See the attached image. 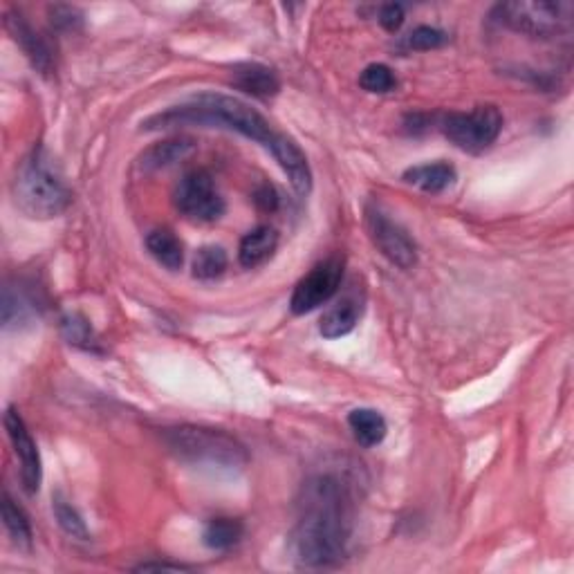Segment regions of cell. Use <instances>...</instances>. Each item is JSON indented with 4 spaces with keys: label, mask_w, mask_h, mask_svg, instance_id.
<instances>
[{
    "label": "cell",
    "mask_w": 574,
    "mask_h": 574,
    "mask_svg": "<svg viewBox=\"0 0 574 574\" xmlns=\"http://www.w3.org/2000/svg\"><path fill=\"white\" fill-rule=\"evenodd\" d=\"M292 548L301 566L330 568L348 557L355 532V498L339 474H317L301 487Z\"/></svg>",
    "instance_id": "cell-1"
},
{
    "label": "cell",
    "mask_w": 574,
    "mask_h": 574,
    "mask_svg": "<svg viewBox=\"0 0 574 574\" xmlns=\"http://www.w3.org/2000/svg\"><path fill=\"white\" fill-rule=\"evenodd\" d=\"M178 126L227 128V131L240 133L247 140L263 144L270 153L276 151V146L285 137V133L274 131V126L256 108L236 97L218 95V92H202V95L189 99L187 104L157 113L142 124L144 131H166V128Z\"/></svg>",
    "instance_id": "cell-2"
},
{
    "label": "cell",
    "mask_w": 574,
    "mask_h": 574,
    "mask_svg": "<svg viewBox=\"0 0 574 574\" xmlns=\"http://www.w3.org/2000/svg\"><path fill=\"white\" fill-rule=\"evenodd\" d=\"M12 198L18 211L27 218L50 220L61 216L72 205L68 184L54 169L50 155L43 148H34L16 166L12 180Z\"/></svg>",
    "instance_id": "cell-3"
},
{
    "label": "cell",
    "mask_w": 574,
    "mask_h": 574,
    "mask_svg": "<svg viewBox=\"0 0 574 574\" xmlns=\"http://www.w3.org/2000/svg\"><path fill=\"white\" fill-rule=\"evenodd\" d=\"M162 440L175 458L191 465L243 469L249 462L245 444L222 429L180 424V427L164 429Z\"/></svg>",
    "instance_id": "cell-4"
},
{
    "label": "cell",
    "mask_w": 574,
    "mask_h": 574,
    "mask_svg": "<svg viewBox=\"0 0 574 574\" xmlns=\"http://www.w3.org/2000/svg\"><path fill=\"white\" fill-rule=\"evenodd\" d=\"M494 18L507 30L532 36V39H557L559 34H568L574 21V5L559 0H512L501 3L494 9Z\"/></svg>",
    "instance_id": "cell-5"
},
{
    "label": "cell",
    "mask_w": 574,
    "mask_h": 574,
    "mask_svg": "<svg viewBox=\"0 0 574 574\" xmlns=\"http://www.w3.org/2000/svg\"><path fill=\"white\" fill-rule=\"evenodd\" d=\"M440 128L447 140L465 153H483L503 131V113L496 106H476L469 113H449Z\"/></svg>",
    "instance_id": "cell-6"
},
{
    "label": "cell",
    "mask_w": 574,
    "mask_h": 574,
    "mask_svg": "<svg viewBox=\"0 0 574 574\" xmlns=\"http://www.w3.org/2000/svg\"><path fill=\"white\" fill-rule=\"evenodd\" d=\"M366 229L373 245L388 263L400 270H411L418 263V245L409 236V231L388 218L377 205L366 207Z\"/></svg>",
    "instance_id": "cell-7"
},
{
    "label": "cell",
    "mask_w": 574,
    "mask_h": 574,
    "mask_svg": "<svg viewBox=\"0 0 574 574\" xmlns=\"http://www.w3.org/2000/svg\"><path fill=\"white\" fill-rule=\"evenodd\" d=\"M173 202L180 214L193 222H214L225 214V200L218 193L214 178L200 169L184 175L175 187Z\"/></svg>",
    "instance_id": "cell-8"
},
{
    "label": "cell",
    "mask_w": 574,
    "mask_h": 574,
    "mask_svg": "<svg viewBox=\"0 0 574 574\" xmlns=\"http://www.w3.org/2000/svg\"><path fill=\"white\" fill-rule=\"evenodd\" d=\"M341 279H344V261L339 256H330L323 263L314 265L312 272L296 283L290 310L294 314H308L326 305L337 294Z\"/></svg>",
    "instance_id": "cell-9"
},
{
    "label": "cell",
    "mask_w": 574,
    "mask_h": 574,
    "mask_svg": "<svg viewBox=\"0 0 574 574\" xmlns=\"http://www.w3.org/2000/svg\"><path fill=\"white\" fill-rule=\"evenodd\" d=\"M5 431L7 438L12 442L14 453L18 462H21V483L27 494H36L43 480V467H41V453L32 433L27 431L25 422L14 406L5 411Z\"/></svg>",
    "instance_id": "cell-10"
},
{
    "label": "cell",
    "mask_w": 574,
    "mask_h": 574,
    "mask_svg": "<svg viewBox=\"0 0 574 574\" xmlns=\"http://www.w3.org/2000/svg\"><path fill=\"white\" fill-rule=\"evenodd\" d=\"M5 27L7 32L12 34L14 43L23 50L25 57L30 59L34 70H39L41 74H50L54 68V57L48 41H45L18 12L5 14Z\"/></svg>",
    "instance_id": "cell-11"
},
{
    "label": "cell",
    "mask_w": 574,
    "mask_h": 574,
    "mask_svg": "<svg viewBox=\"0 0 574 574\" xmlns=\"http://www.w3.org/2000/svg\"><path fill=\"white\" fill-rule=\"evenodd\" d=\"M41 314V301L34 294L32 285L18 281L16 285L7 283L3 290V328H23L34 323Z\"/></svg>",
    "instance_id": "cell-12"
},
{
    "label": "cell",
    "mask_w": 574,
    "mask_h": 574,
    "mask_svg": "<svg viewBox=\"0 0 574 574\" xmlns=\"http://www.w3.org/2000/svg\"><path fill=\"white\" fill-rule=\"evenodd\" d=\"M361 314H364V294H359L355 287V290L341 296L330 310L323 312L319 321L321 335L326 339H339L350 335L359 323Z\"/></svg>",
    "instance_id": "cell-13"
},
{
    "label": "cell",
    "mask_w": 574,
    "mask_h": 574,
    "mask_svg": "<svg viewBox=\"0 0 574 574\" xmlns=\"http://www.w3.org/2000/svg\"><path fill=\"white\" fill-rule=\"evenodd\" d=\"M231 86L245 92V95L270 99L279 95L281 79L279 74L272 68L263 66V63H236V66L231 68Z\"/></svg>",
    "instance_id": "cell-14"
},
{
    "label": "cell",
    "mask_w": 574,
    "mask_h": 574,
    "mask_svg": "<svg viewBox=\"0 0 574 574\" xmlns=\"http://www.w3.org/2000/svg\"><path fill=\"white\" fill-rule=\"evenodd\" d=\"M458 173L449 162H429L406 169L402 180L424 193H440L456 182Z\"/></svg>",
    "instance_id": "cell-15"
},
{
    "label": "cell",
    "mask_w": 574,
    "mask_h": 574,
    "mask_svg": "<svg viewBox=\"0 0 574 574\" xmlns=\"http://www.w3.org/2000/svg\"><path fill=\"white\" fill-rule=\"evenodd\" d=\"M276 245H279V234L272 227H256L240 240L238 261L247 270H254L274 254Z\"/></svg>",
    "instance_id": "cell-16"
},
{
    "label": "cell",
    "mask_w": 574,
    "mask_h": 574,
    "mask_svg": "<svg viewBox=\"0 0 574 574\" xmlns=\"http://www.w3.org/2000/svg\"><path fill=\"white\" fill-rule=\"evenodd\" d=\"M61 335L68 341L70 346L83 350L90 355H106V348L97 337V332L92 330L90 321L79 312H68L61 317Z\"/></svg>",
    "instance_id": "cell-17"
},
{
    "label": "cell",
    "mask_w": 574,
    "mask_h": 574,
    "mask_svg": "<svg viewBox=\"0 0 574 574\" xmlns=\"http://www.w3.org/2000/svg\"><path fill=\"white\" fill-rule=\"evenodd\" d=\"M348 427L353 431L355 440L361 447H377L382 444L388 433V424L384 420V415L375 409H355L348 415Z\"/></svg>",
    "instance_id": "cell-18"
},
{
    "label": "cell",
    "mask_w": 574,
    "mask_h": 574,
    "mask_svg": "<svg viewBox=\"0 0 574 574\" xmlns=\"http://www.w3.org/2000/svg\"><path fill=\"white\" fill-rule=\"evenodd\" d=\"M193 151V142L187 137H175V140H166L160 144H153L146 148L140 157V166L144 171H157L164 166H171L173 162H180Z\"/></svg>",
    "instance_id": "cell-19"
},
{
    "label": "cell",
    "mask_w": 574,
    "mask_h": 574,
    "mask_svg": "<svg viewBox=\"0 0 574 574\" xmlns=\"http://www.w3.org/2000/svg\"><path fill=\"white\" fill-rule=\"evenodd\" d=\"M146 247L157 263L164 265L166 270H180L184 263V249L178 236L171 234L166 229H155L146 238Z\"/></svg>",
    "instance_id": "cell-20"
},
{
    "label": "cell",
    "mask_w": 574,
    "mask_h": 574,
    "mask_svg": "<svg viewBox=\"0 0 574 574\" xmlns=\"http://www.w3.org/2000/svg\"><path fill=\"white\" fill-rule=\"evenodd\" d=\"M245 534V527L243 523L238 521V518H211L207 523L205 532H202V541H205L207 548L211 550H229L234 548V545L243 539Z\"/></svg>",
    "instance_id": "cell-21"
},
{
    "label": "cell",
    "mask_w": 574,
    "mask_h": 574,
    "mask_svg": "<svg viewBox=\"0 0 574 574\" xmlns=\"http://www.w3.org/2000/svg\"><path fill=\"white\" fill-rule=\"evenodd\" d=\"M3 523L5 530L12 536L14 543L23 545V548H30L32 545V525L30 518L23 512L21 507L14 503V498L7 492L3 494Z\"/></svg>",
    "instance_id": "cell-22"
},
{
    "label": "cell",
    "mask_w": 574,
    "mask_h": 574,
    "mask_svg": "<svg viewBox=\"0 0 574 574\" xmlns=\"http://www.w3.org/2000/svg\"><path fill=\"white\" fill-rule=\"evenodd\" d=\"M52 512H54V518H57L59 527L68 536H72V539H77V541H90V530H88L86 521H83L77 509H74L61 494L52 498Z\"/></svg>",
    "instance_id": "cell-23"
},
{
    "label": "cell",
    "mask_w": 574,
    "mask_h": 574,
    "mask_svg": "<svg viewBox=\"0 0 574 574\" xmlns=\"http://www.w3.org/2000/svg\"><path fill=\"white\" fill-rule=\"evenodd\" d=\"M227 267V254L222 247H202L196 261H193V276L202 281H211L225 272Z\"/></svg>",
    "instance_id": "cell-24"
},
{
    "label": "cell",
    "mask_w": 574,
    "mask_h": 574,
    "mask_svg": "<svg viewBox=\"0 0 574 574\" xmlns=\"http://www.w3.org/2000/svg\"><path fill=\"white\" fill-rule=\"evenodd\" d=\"M359 86L366 92H373V95H386V92L395 90L397 77L384 63H370V66L359 74Z\"/></svg>",
    "instance_id": "cell-25"
},
{
    "label": "cell",
    "mask_w": 574,
    "mask_h": 574,
    "mask_svg": "<svg viewBox=\"0 0 574 574\" xmlns=\"http://www.w3.org/2000/svg\"><path fill=\"white\" fill-rule=\"evenodd\" d=\"M449 43V34L438 30V27L431 25H420L406 36L404 39V48L415 50V52H429V50H438L442 45Z\"/></svg>",
    "instance_id": "cell-26"
},
{
    "label": "cell",
    "mask_w": 574,
    "mask_h": 574,
    "mask_svg": "<svg viewBox=\"0 0 574 574\" xmlns=\"http://www.w3.org/2000/svg\"><path fill=\"white\" fill-rule=\"evenodd\" d=\"M48 14L57 32H79L83 27V12L74 5H50Z\"/></svg>",
    "instance_id": "cell-27"
},
{
    "label": "cell",
    "mask_w": 574,
    "mask_h": 574,
    "mask_svg": "<svg viewBox=\"0 0 574 574\" xmlns=\"http://www.w3.org/2000/svg\"><path fill=\"white\" fill-rule=\"evenodd\" d=\"M379 25L384 27L386 32H397L404 23V7L397 3H388L379 9Z\"/></svg>",
    "instance_id": "cell-28"
},
{
    "label": "cell",
    "mask_w": 574,
    "mask_h": 574,
    "mask_svg": "<svg viewBox=\"0 0 574 574\" xmlns=\"http://www.w3.org/2000/svg\"><path fill=\"white\" fill-rule=\"evenodd\" d=\"M254 200H256V205L265 211H274L276 207H279V196H276L274 187H267V184L261 191H256Z\"/></svg>",
    "instance_id": "cell-29"
},
{
    "label": "cell",
    "mask_w": 574,
    "mask_h": 574,
    "mask_svg": "<svg viewBox=\"0 0 574 574\" xmlns=\"http://www.w3.org/2000/svg\"><path fill=\"white\" fill-rule=\"evenodd\" d=\"M137 572H148V570H171V572H182V570H191L187 566H182V563H166V561H146L140 563V566L135 568Z\"/></svg>",
    "instance_id": "cell-30"
}]
</instances>
